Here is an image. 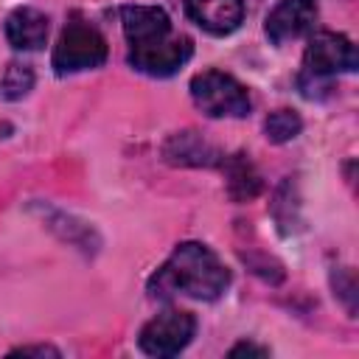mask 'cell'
<instances>
[{"label":"cell","instance_id":"9a60e30c","mask_svg":"<svg viewBox=\"0 0 359 359\" xmlns=\"http://www.w3.org/2000/svg\"><path fill=\"white\" fill-rule=\"evenodd\" d=\"M269 351L261 348V345H252V342H238L230 348V356H266Z\"/></svg>","mask_w":359,"mask_h":359},{"label":"cell","instance_id":"7c38bea8","mask_svg":"<svg viewBox=\"0 0 359 359\" xmlns=\"http://www.w3.org/2000/svg\"><path fill=\"white\" fill-rule=\"evenodd\" d=\"M224 174H227V191L236 202H247L261 191V177L255 174L252 163L247 160V154H233V157H222Z\"/></svg>","mask_w":359,"mask_h":359},{"label":"cell","instance_id":"6da1fadb","mask_svg":"<svg viewBox=\"0 0 359 359\" xmlns=\"http://www.w3.org/2000/svg\"><path fill=\"white\" fill-rule=\"evenodd\" d=\"M230 286V269L219 261V255L199 244L182 241L174 247L168 261L149 278L151 297H171L177 292L196 300H216Z\"/></svg>","mask_w":359,"mask_h":359},{"label":"cell","instance_id":"4fadbf2b","mask_svg":"<svg viewBox=\"0 0 359 359\" xmlns=\"http://www.w3.org/2000/svg\"><path fill=\"white\" fill-rule=\"evenodd\" d=\"M264 129H266V137H269L272 143H286V140H292V137L300 135L303 121H300V115L292 112V109H275V112H269Z\"/></svg>","mask_w":359,"mask_h":359},{"label":"cell","instance_id":"5bb4252c","mask_svg":"<svg viewBox=\"0 0 359 359\" xmlns=\"http://www.w3.org/2000/svg\"><path fill=\"white\" fill-rule=\"evenodd\" d=\"M34 87V70L28 65H20V62H11L6 67V76H3V95L17 101L22 98L28 90Z\"/></svg>","mask_w":359,"mask_h":359},{"label":"cell","instance_id":"277c9868","mask_svg":"<svg viewBox=\"0 0 359 359\" xmlns=\"http://www.w3.org/2000/svg\"><path fill=\"white\" fill-rule=\"evenodd\" d=\"M191 98L208 118H244L252 107L247 87L222 70L196 73L191 79Z\"/></svg>","mask_w":359,"mask_h":359},{"label":"cell","instance_id":"ba28073f","mask_svg":"<svg viewBox=\"0 0 359 359\" xmlns=\"http://www.w3.org/2000/svg\"><path fill=\"white\" fill-rule=\"evenodd\" d=\"M185 11L199 28L216 36L233 34L244 20L241 0H185Z\"/></svg>","mask_w":359,"mask_h":359},{"label":"cell","instance_id":"52a82bcc","mask_svg":"<svg viewBox=\"0 0 359 359\" xmlns=\"http://www.w3.org/2000/svg\"><path fill=\"white\" fill-rule=\"evenodd\" d=\"M314 22H317V0H280L266 14L264 31L275 45H283L311 34Z\"/></svg>","mask_w":359,"mask_h":359},{"label":"cell","instance_id":"30bf717a","mask_svg":"<svg viewBox=\"0 0 359 359\" xmlns=\"http://www.w3.org/2000/svg\"><path fill=\"white\" fill-rule=\"evenodd\" d=\"M163 157L171 163V165H219L222 163V154L196 132H177L165 140L163 146Z\"/></svg>","mask_w":359,"mask_h":359},{"label":"cell","instance_id":"2e32d148","mask_svg":"<svg viewBox=\"0 0 359 359\" xmlns=\"http://www.w3.org/2000/svg\"><path fill=\"white\" fill-rule=\"evenodd\" d=\"M14 353H22V356H28V353H36V356H59V351L56 348H48V345H25V348H17Z\"/></svg>","mask_w":359,"mask_h":359},{"label":"cell","instance_id":"7a4b0ae2","mask_svg":"<svg viewBox=\"0 0 359 359\" xmlns=\"http://www.w3.org/2000/svg\"><path fill=\"white\" fill-rule=\"evenodd\" d=\"M359 65L356 45L334 31H317L309 39L303 70H300V90L306 98H314L317 90H328L337 73H353Z\"/></svg>","mask_w":359,"mask_h":359},{"label":"cell","instance_id":"9c48e42d","mask_svg":"<svg viewBox=\"0 0 359 359\" xmlns=\"http://www.w3.org/2000/svg\"><path fill=\"white\" fill-rule=\"evenodd\" d=\"M121 22H123V34L129 45H140V42H149V39H157L174 31L168 14L157 6H123Z\"/></svg>","mask_w":359,"mask_h":359},{"label":"cell","instance_id":"8fae6325","mask_svg":"<svg viewBox=\"0 0 359 359\" xmlns=\"http://www.w3.org/2000/svg\"><path fill=\"white\" fill-rule=\"evenodd\" d=\"M6 36L17 50H36L48 39V17L36 8H17L6 20Z\"/></svg>","mask_w":359,"mask_h":359},{"label":"cell","instance_id":"3957f363","mask_svg":"<svg viewBox=\"0 0 359 359\" xmlns=\"http://www.w3.org/2000/svg\"><path fill=\"white\" fill-rule=\"evenodd\" d=\"M107 62V39L98 34L95 25H90L81 17H73L53 48V70L59 76L79 73V70H93Z\"/></svg>","mask_w":359,"mask_h":359},{"label":"cell","instance_id":"8992f818","mask_svg":"<svg viewBox=\"0 0 359 359\" xmlns=\"http://www.w3.org/2000/svg\"><path fill=\"white\" fill-rule=\"evenodd\" d=\"M196 331V317L182 309H168L151 317L140 328V351L149 356H174L180 353Z\"/></svg>","mask_w":359,"mask_h":359},{"label":"cell","instance_id":"5b68a950","mask_svg":"<svg viewBox=\"0 0 359 359\" xmlns=\"http://www.w3.org/2000/svg\"><path fill=\"white\" fill-rule=\"evenodd\" d=\"M194 53V45L185 34H163L157 39L140 42V45H129V65L146 76L154 79H165L174 76Z\"/></svg>","mask_w":359,"mask_h":359}]
</instances>
